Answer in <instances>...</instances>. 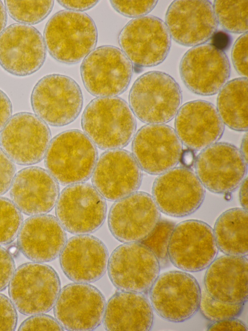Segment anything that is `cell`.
Listing matches in <instances>:
<instances>
[{
    "label": "cell",
    "instance_id": "1",
    "mask_svg": "<svg viewBox=\"0 0 248 331\" xmlns=\"http://www.w3.org/2000/svg\"><path fill=\"white\" fill-rule=\"evenodd\" d=\"M81 124L93 144L107 150L126 147L137 127L129 105L118 97H96L92 100L83 112Z\"/></svg>",
    "mask_w": 248,
    "mask_h": 331
},
{
    "label": "cell",
    "instance_id": "2",
    "mask_svg": "<svg viewBox=\"0 0 248 331\" xmlns=\"http://www.w3.org/2000/svg\"><path fill=\"white\" fill-rule=\"evenodd\" d=\"M43 38L52 58L72 65L83 60L94 49L98 34L93 20L88 14L64 10L48 20Z\"/></svg>",
    "mask_w": 248,
    "mask_h": 331
},
{
    "label": "cell",
    "instance_id": "3",
    "mask_svg": "<svg viewBox=\"0 0 248 331\" xmlns=\"http://www.w3.org/2000/svg\"><path fill=\"white\" fill-rule=\"evenodd\" d=\"M96 146L84 132L64 131L50 141L44 163L58 183L69 185L84 182L92 176L98 159Z\"/></svg>",
    "mask_w": 248,
    "mask_h": 331
},
{
    "label": "cell",
    "instance_id": "4",
    "mask_svg": "<svg viewBox=\"0 0 248 331\" xmlns=\"http://www.w3.org/2000/svg\"><path fill=\"white\" fill-rule=\"evenodd\" d=\"M182 93L177 82L159 71L146 72L138 77L129 93V106L134 115L148 124H165L176 115Z\"/></svg>",
    "mask_w": 248,
    "mask_h": 331
},
{
    "label": "cell",
    "instance_id": "5",
    "mask_svg": "<svg viewBox=\"0 0 248 331\" xmlns=\"http://www.w3.org/2000/svg\"><path fill=\"white\" fill-rule=\"evenodd\" d=\"M11 300L22 314H44L54 307L61 291V281L50 266L27 263L15 270L9 284Z\"/></svg>",
    "mask_w": 248,
    "mask_h": 331
},
{
    "label": "cell",
    "instance_id": "6",
    "mask_svg": "<svg viewBox=\"0 0 248 331\" xmlns=\"http://www.w3.org/2000/svg\"><path fill=\"white\" fill-rule=\"evenodd\" d=\"M31 102L34 113L46 124L62 127L78 117L83 97L80 86L73 79L51 74L42 77L34 85Z\"/></svg>",
    "mask_w": 248,
    "mask_h": 331
},
{
    "label": "cell",
    "instance_id": "7",
    "mask_svg": "<svg viewBox=\"0 0 248 331\" xmlns=\"http://www.w3.org/2000/svg\"><path fill=\"white\" fill-rule=\"evenodd\" d=\"M133 64L118 47L103 45L83 60L80 72L86 89L96 97H117L128 88Z\"/></svg>",
    "mask_w": 248,
    "mask_h": 331
},
{
    "label": "cell",
    "instance_id": "8",
    "mask_svg": "<svg viewBox=\"0 0 248 331\" xmlns=\"http://www.w3.org/2000/svg\"><path fill=\"white\" fill-rule=\"evenodd\" d=\"M149 300L162 319L180 323L199 309L202 292L196 279L184 271H169L157 277L149 291Z\"/></svg>",
    "mask_w": 248,
    "mask_h": 331
},
{
    "label": "cell",
    "instance_id": "9",
    "mask_svg": "<svg viewBox=\"0 0 248 331\" xmlns=\"http://www.w3.org/2000/svg\"><path fill=\"white\" fill-rule=\"evenodd\" d=\"M121 50L139 67L162 63L170 48L171 37L165 23L154 16H145L128 21L118 35Z\"/></svg>",
    "mask_w": 248,
    "mask_h": 331
},
{
    "label": "cell",
    "instance_id": "10",
    "mask_svg": "<svg viewBox=\"0 0 248 331\" xmlns=\"http://www.w3.org/2000/svg\"><path fill=\"white\" fill-rule=\"evenodd\" d=\"M159 262L154 252L141 242L125 243L108 258V275L120 291L145 294L159 275Z\"/></svg>",
    "mask_w": 248,
    "mask_h": 331
},
{
    "label": "cell",
    "instance_id": "11",
    "mask_svg": "<svg viewBox=\"0 0 248 331\" xmlns=\"http://www.w3.org/2000/svg\"><path fill=\"white\" fill-rule=\"evenodd\" d=\"M106 199L86 182L67 185L55 205L56 218L65 231L76 235L89 234L99 229L107 215Z\"/></svg>",
    "mask_w": 248,
    "mask_h": 331
},
{
    "label": "cell",
    "instance_id": "12",
    "mask_svg": "<svg viewBox=\"0 0 248 331\" xmlns=\"http://www.w3.org/2000/svg\"><path fill=\"white\" fill-rule=\"evenodd\" d=\"M247 164L240 150L227 142H216L196 157L195 174L204 187L218 194L234 191L246 178Z\"/></svg>",
    "mask_w": 248,
    "mask_h": 331
},
{
    "label": "cell",
    "instance_id": "13",
    "mask_svg": "<svg viewBox=\"0 0 248 331\" xmlns=\"http://www.w3.org/2000/svg\"><path fill=\"white\" fill-rule=\"evenodd\" d=\"M218 250L211 227L201 220L189 219L175 225L168 255L176 267L196 272L206 268L216 258Z\"/></svg>",
    "mask_w": 248,
    "mask_h": 331
},
{
    "label": "cell",
    "instance_id": "14",
    "mask_svg": "<svg viewBox=\"0 0 248 331\" xmlns=\"http://www.w3.org/2000/svg\"><path fill=\"white\" fill-rule=\"evenodd\" d=\"M51 137L47 124L35 114L20 112L12 116L0 132V145L15 163L30 166L44 158Z\"/></svg>",
    "mask_w": 248,
    "mask_h": 331
},
{
    "label": "cell",
    "instance_id": "15",
    "mask_svg": "<svg viewBox=\"0 0 248 331\" xmlns=\"http://www.w3.org/2000/svg\"><path fill=\"white\" fill-rule=\"evenodd\" d=\"M182 81L193 93L212 96L227 83L231 66L224 51L212 44L193 47L182 57L179 65Z\"/></svg>",
    "mask_w": 248,
    "mask_h": 331
},
{
    "label": "cell",
    "instance_id": "16",
    "mask_svg": "<svg viewBox=\"0 0 248 331\" xmlns=\"http://www.w3.org/2000/svg\"><path fill=\"white\" fill-rule=\"evenodd\" d=\"M160 212L151 195L136 191L112 205L108 215V228L121 242H142L159 222Z\"/></svg>",
    "mask_w": 248,
    "mask_h": 331
},
{
    "label": "cell",
    "instance_id": "17",
    "mask_svg": "<svg viewBox=\"0 0 248 331\" xmlns=\"http://www.w3.org/2000/svg\"><path fill=\"white\" fill-rule=\"evenodd\" d=\"M205 188L190 168L174 167L159 175L152 187V197L160 211L175 217L195 213L202 204Z\"/></svg>",
    "mask_w": 248,
    "mask_h": 331
},
{
    "label": "cell",
    "instance_id": "18",
    "mask_svg": "<svg viewBox=\"0 0 248 331\" xmlns=\"http://www.w3.org/2000/svg\"><path fill=\"white\" fill-rule=\"evenodd\" d=\"M46 55L44 38L33 26L13 23L0 34V66L13 75L24 77L36 72Z\"/></svg>",
    "mask_w": 248,
    "mask_h": 331
},
{
    "label": "cell",
    "instance_id": "19",
    "mask_svg": "<svg viewBox=\"0 0 248 331\" xmlns=\"http://www.w3.org/2000/svg\"><path fill=\"white\" fill-rule=\"evenodd\" d=\"M132 139V154L147 173L159 175L175 167L180 161L182 143L175 130L168 125H146Z\"/></svg>",
    "mask_w": 248,
    "mask_h": 331
},
{
    "label": "cell",
    "instance_id": "20",
    "mask_svg": "<svg viewBox=\"0 0 248 331\" xmlns=\"http://www.w3.org/2000/svg\"><path fill=\"white\" fill-rule=\"evenodd\" d=\"M106 299L87 283L68 284L61 290L54 306L55 318L68 331H92L103 321Z\"/></svg>",
    "mask_w": 248,
    "mask_h": 331
},
{
    "label": "cell",
    "instance_id": "21",
    "mask_svg": "<svg viewBox=\"0 0 248 331\" xmlns=\"http://www.w3.org/2000/svg\"><path fill=\"white\" fill-rule=\"evenodd\" d=\"M165 24L171 38L186 47L204 44L218 27L213 5L207 0L172 1L166 12Z\"/></svg>",
    "mask_w": 248,
    "mask_h": 331
},
{
    "label": "cell",
    "instance_id": "22",
    "mask_svg": "<svg viewBox=\"0 0 248 331\" xmlns=\"http://www.w3.org/2000/svg\"><path fill=\"white\" fill-rule=\"evenodd\" d=\"M91 177L92 185L105 199L116 201L137 191L142 173L132 154L120 149L102 153Z\"/></svg>",
    "mask_w": 248,
    "mask_h": 331
},
{
    "label": "cell",
    "instance_id": "23",
    "mask_svg": "<svg viewBox=\"0 0 248 331\" xmlns=\"http://www.w3.org/2000/svg\"><path fill=\"white\" fill-rule=\"evenodd\" d=\"M174 125L181 143L193 151L202 150L217 142L224 131L216 107L203 100L190 101L180 107Z\"/></svg>",
    "mask_w": 248,
    "mask_h": 331
},
{
    "label": "cell",
    "instance_id": "24",
    "mask_svg": "<svg viewBox=\"0 0 248 331\" xmlns=\"http://www.w3.org/2000/svg\"><path fill=\"white\" fill-rule=\"evenodd\" d=\"M60 263L65 276L75 282H95L105 273L108 254L104 243L89 234L69 239L60 255Z\"/></svg>",
    "mask_w": 248,
    "mask_h": 331
},
{
    "label": "cell",
    "instance_id": "25",
    "mask_svg": "<svg viewBox=\"0 0 248 331\" xmlns=\"http://www.w3.org/2000/svg\"><path fill=\"white\" fill-rule=\"evenodd\" d=\"M12 201L24 214H46L55 206L60 195L58 182L42 167L32 166L17 172L10 188Z\"/></svg>",
    "mask_w": 248,
    "mask_h": 331
},
{
    "label": "cell",
    "instance_id": "26",
    "mask_svg": "<svg viewBox=\"0 0 248 331\" xmlns=\"http://www.w3.org/2000/svg\"><path fill=\"white\" fill-rule=\"evenodd\" d=\"M67 241L65 230L57 218L47 214L26 219L17 235L19 250L29 260L39 263L58 258Z\"/></svg>",
    "mask_w": 248,
    "mask_h": 331
},
{
    "label": "cell",
    "instance_id": "27",
    "mask_svg": "<svg viewBox=\"0 0 248 331\" xmlns=\"http://www.w3.org/2000/svg\"><path fill=\"white\" fill-rule=\"evenodd\" d=\"M205 291L213 298L230 303L248 300L247 256L225 255L216 258L206 268Z\"/></svg>",
    "mask_w": 248,
    "mask_h": 331
},
{
    "label": "cell",
    "instance_id": "28",
    "mask_svg": "<svg viewBox=\"0 0 248 331\" xmlns=\"http://www.w3.org/2000/svg\"><path fill=\"white\" fill-rule=\"evenodd\" d=\"M103 325L107 331H148L154 323V310L143 293L118 291L106 305Z\"/></svg>",
    "mask_w": 248,
    "mask_h": 331
},
{
    "label": "cell",
    "instance_id": "29",
    "mask_svg": "<svg viewBox=\"0 0 248 331\" xmlns=\"http://www.w3.org/2000/svg\"><path fill=\"white\" fill-rule=\"evenodd\" d=\"M248 221V210L242 207L223 212L213 229L218 250L225 255L247 256Z\"/></svg>",
    "mask_w": 248,
    "mask_h": 331
},
{
    "label": "cell",
    "instance_id": "30",
    "mask_svg": "<svg viewBox=\"0 0 248 331\" xmlns=\"http://www.w3.org/2000/svg\"><path fill=\"white\" fill-rule=\"evenodd\" d=\"M217 111L224 124L239 132L248 130V78L232 80L223 86L217 98Z\"/></svg>",
    "mask_w": 248,
    "mask_h": 331
},
{
    "label": "cell",
    "instance_id": "31",
    "mask_svg": "<svg viewBox=\"0 0 248 331\" xmlns=\"http://www.w3.org/2000/svg\"><path fill=\"white\" fill-rule=\"evenodd\" d=\"M218 24L226 32H248V0H215L213 5Z\"/></svg>",
    "mask_w": 248,
    "mask_h": 331
},
{
    "label": "cell",
    "instance_id": "32",
    "mask_svg": "<svg viewBox=\"0 0 248 331\" xmlns=\"http://www.w3.org/2000/svg\"><path fill=\"white\" fill-rule=\"evenodd\" d=\"M54 0H4L6 10L14 20L34 25L44 20L51 12Z\"/></svg>",
    "mask_w": 248,
    "mask_h": 331
},
{
    "label": "cell",
    "instance_id": "33",
    "mask_svg": "<svg viewBox=\"0 0 248 331\" xmlns=\"http://www.w3.org/2000/svg\"><path fill=\"white\" fill-rule=\"evenodd\" d=\"M21 212L9 199L0 197V245L12 243L23 223Z\"/></svg>",
    "mask_w": 248,
    "mask_h": 331
},
{
    "label": "cell",
    "instance_id": "34",
    "mask_svg": "<svg viewBox=\"0 0 248 331\" xmlns=\"http://www.w3.org/2000/svg\"><path fill=\"white\" fill-rule=\"evenodd\" d=\"M245 304L226 303L213 298L205 291L202 292L199 309L203 317L211 322L237 318L242 313Z\"/></svg>",
    "mask_w": 248,
    "mask_h": 331
},
{
    "label": "cell",
    "instance_id": "35",
    "mask_svg": "<svg viewBox=\"0 0 248 331\" xmlns=\"http://www.w3.org/2000/svg\"><path fill=\"white\" fill-rule=\"evenodd\" d=\"M175 224L166 220H160L151 234L142 242L148 247L156 256L161 268L169 265L168 255L169 243Z\"/></svg>",
    "mask_w": 248,
    "mask_h": 331
},
{
    "label": "cell",
    "instance_id": "36",
    "mask_svg": "<svg viewBox=\"0 0 248 331\" xmlns=\"http://www.w3.org/2000/svg\"><path fill=\"white\" fill-rule=\"evenodd\" d=\"M113 9L121 15L132 18L145 16L155 7L157 0H110Z\"/></svg>",
    "mask_w": 248,
    "mask_h": 331
},
{
    "label": "cell",
    "instance_id": "37",
    "mask_svg": "<svg viewBox=\"0 0 248 331\" xmlns=\"http://www.w3.org/2000/svg\"><path fill=\"white\" fill-rule=\"evenodd\" d=\"M64 328L56 318L41 314L32 315L20 325L18 331H63Z\"/></svg>",
    "mask_w": 248,
    "mask_h": 331
},
{
    "label": "cell",
    "instance_id": "38",
    "mask_svg": "<svg viewBox=\"0 0 248 331\" xmlns=\"http://www.w3.org/2000/svg\"><path fill=\"white\" fill-rule=\"evenodd\" d=\"M248 32L244 33L235 42L232 51L233 65L237 73L243 76H248Z\"/></svg>",
    "mask_w": 248,
    "mask_h": 331
},
{
    "label": "cell",
    "instance_id": "39",
    "mask_svg": "<svg viewBox=\"0 0 248 331\" xmlns=\"http://www.w3.org/2000/svg\"><path fill=\"white\" fill-rule=\"evenodd\" d=\"M17 323L16 308L10 299L0 294V331H14Z\"/></svg>",
    "mask_w": 248,
    "mask_h": 331
},
{
    "label": "cell",
    "instance_id": "40",
    "mask_svg": "<svg viewBox=\"0 0 248 331\" xmlns=\"http://www.w3.org/2000/svg\"><path fill=\"white\" fill-rule=\"evenodd\" d=\"M16 172L15 163L0 148V196L10 189Z\"/></svg>",
    "mask_w": 248,
    "mask_h": 331
},
{
    "label": "cell",
    "instance_id": "41",
    "mask_svg": "<svg viewBox=\"0 0 248 331\" xmlns=\"http://www.w3.org/2000/svg\"><path fill=\"white\" fill-rule=\"evenodd\" d=\"M15 268L13 257L0 245V292L9 285Z\"/></svg>",
    "mask_w": 248,
    "mask_h": 331
},
{
    "label": "cell",
    "instance_id": "42",
    "mask_svg": "<svg viewBox=\"0 0 248 331\" xmlns=\"http://www.w3.org/2000/svg\"><path fill=\"white\" fill-rule=\"evenodd\" d=\"M207 331H248L247 325L237 318L226 319L218 321L211 322L207 327Z\"/></svg>",
    "mask_w": 248,
    "mask_h": 331
},
{
    "label": "cell",
    "instance_id": "43",
    "mask_svg": "<svg viewBox=\"0 0 248 331\" xmlns=\"http://www.w3.org/2000/svg\"><path fill=\"white\" fill-rule=\"evenodd\" d=\"M12 104L8 96L0 89V132L11 117Z\"/></svg>",
    "mask_w": 248,
    "mask_h": 331
},
{
    "label": "cell",
    "instance_id": "44",
    "mask_svg": "<svg viewBox=\"0 0 248 331\" xmlns=\"http://www.w3.org/2000/svg\"><path fill=\"white\" fill-rule=\"evenodd\" d=\"M58 3L67 10L81 12L95 6L98 0H58Z\"/></svg>",
    "mask_w": 248,
    "mask_h": 331
},
{
    "label": "cell",
    "instance_id": "45",
    "mask_svg": "<svg viewBox=\"0 0 248 331\" xmlns=\"http://www.w3.org/2000/svg\"><path fill=\"white\" fill-rule=\"evenodd\" d=\"M212 45L215 48L224 51L229 48L232 38L227 33L219 31L216 32L212 37Z\"/></svg>",
    "mask_w": 248,
    "mask_h": 331
},
{
    "label": "cell",
    "instance_id": "46",
    "mask_svg": "<svg viewBox=\"0 0 248 331\" xmlns=\"http://www.w3.org/2000/svg\"><path fill=\"white\" fill-rule=\"evenodd\" d=\"M196 157L194 151L187 149L183 150L181 154L180 162L186 168H189L195 163Z\"/></svg>",
    "mask_w": 248,
    "mask_h": 331
},
{
    "label": "cell",
    "instance_id": "47",
    "mask_svg": "<svg viewBox=\"0 0 248 331\" xmlns=\"http://www.w3.org/2000/svg\"><path fill=\"white\" fill-rule=\"evenodd\" d=\"M239 199L242 208L248 210V179L246 177L240 184Z\"/></svg>",
    "mask_w": 248,
    "mask_h": 331
},
{
    "label": "cell",
    "instance_id": "48",
    "mask_svg": "<svg viewBox=\"0 0 248 331\" xmlns=\"http://www.w3.org/2000/svg\"><path fill=\"white\" fill-rule=\"evenodd\" d=\"M7 21V15L5 6L0 0V34L5 28Z\"/></svg>",
    "mask_w": 248,
    "mask_h": 331
},
{
    "label": "cell",
    "instance_id": "49",
    "mask_svg": "<svg viewBox=\"0 0 248 331\" xmlns=\"http://www.w3.org/2000/svg\"><path fill=\"white\" fill-rule=\"evenodd\" d=\"M244 159L248 163V134H244L239 149Z\"/></svg>",
    "mask_w": 248,
    "mask_h": 331
},
{
    "label": "cell",
    "instance_id": "50",
    "mask_svg": "<svg viewBox=\"0 0 248 331\" xmlns=\"http://www.w3.org/2000/svg\"><path fill=\"white\" fill-rule=\"evenodd\" d=\"M9 253L13 256L16 257L17 255L19 250L17 245H12L7 249Z\"/></svg>",
    "mask_w": 248,
    "mask_h": 331
}]
</instances>
